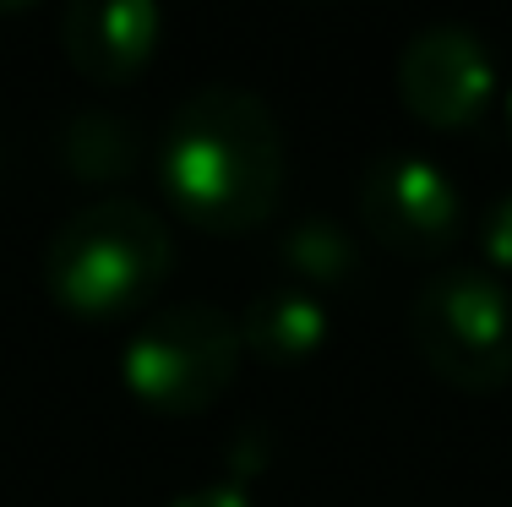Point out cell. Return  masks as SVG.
<instances>
[{
    "label": "cell",
    "instance_id": "4",
    "mask_svg": "<svg viewBox=\"0 0 512 507\" xmlns=\"http://www.w3.org/2000/svg\"><path fill=\"white\" fill-rule=\"evenodd\" d=\"M409 344L442 382L496 393L512 382V284L491 268H442L409 300Z\"/></svg>",
    "mask_w": 512,
    "mask_h": 507
},
{
    "label": "cell",
    "instance_id": "10",
    "mask_svg": "<svg viewBox=\"0 0 512 507\" xmlns=\"http://www.w3.org/2000/svg\"><path fill=\"white\" fill-rule=\"evenodd\" d=\"M60 159L77 169L82 180H115L137 164V126L120 115H71L60 137Z\"/></svg>",
    "mask_w": 512,
    "mask_h": 507
},
{
    "label": "cell",
    "instance_id": "14",
    "mask_svg": "<svg viewBox=\"0 0 512 507\" xmlns=\"http://www.w3.org/2000/svg\"><path fill=\"white\" fill-rule=\"evenodd\" d=\"M507 126H512V93H507Z\"/></svg>",
    "mask_w": 512,
    "mask_h": 507
},
{
    "label": "cell",
    "instance_id": "5",
    "mask_svg": "<svg viewBox=\"0 0 512 507\" xmlns=\"http://www.w3.org/2000/svg\"><path fill=\"white\" fill-rule=\"evenodd\" d=\"M355 208L360 224L404 257H442L469 229V202L458 180L414 148H382L376 159H365Z\"/></svg>",
    "mask_w": 512,
    "mask_h": 507
},
{
    "label": "cell",
    "instance_id": "7",
    "mask_svg": "<svg viewBox=\"0 0 512 507\" xmlns=\"http://www.w3.org/2000/svg\"><path fill=\"white\" fill-rule=\"evenodd\" d=\"M164 39V0H66L60 50L99 88L131 82Z\"/></svg>",
    "mask_w": 512,
    "mask_h": 507
},
{
    "label": "cell",
    "instance_id": "3",
    "mask_svg": "<svg viewBox=\"0 0 512 507\" xmlns=\"http://www.w3.org/2000/svg\"><path fill=\"white\" fill-rule=\"evenodd\" d=\"M246 338L240 317L213 300H175L137 322L120 349V382L153 415H202L235 382Z\"/></svg>",
    "mask_w": 512,
    "mask_h": 507
},
{
    "label": "cell",
    "instance_id": "11",
    "mask_svg": "<svg viewBox=\"0 0 512 507\" xmlns=\"http://www.w3.org/2000/svg\"><path fill=\"white\" fill-rule=\"evenodd\" d=\"M474 246H480V268H491L496 279L512 273V191H496V197L480 202V213H474Z\"/></svg>",
    "mask_w": 512,
    "mask_h": 507
},
{
    "label": "cell",
    "instance_id": "9",
    "mask_svg": "<svg viewBox=\"0 0 512 507\" xmlns=\"http://www.w3.org/2000/svg\"><path fill=\"white\" fill-rule=\"evenodd\" d=\"M278 262H284V279L306 284V289H338V284H355L365 273L360 257V240L349 235L338 219L327 213H306L278 235Z\"/></svg>",
    "mask_w": 512,
    "mask_h": 507
},
{
    "label": "cell",
    "instance_id": "1",
    "mask_svg": "<svg viewBox=\"0 0 512 507\" xmlns=\"http://www.w3.org/2000/svg\"><path fill=\"white\" fill-rule=\"evenodd\" d=\"M284 131L262 93L235 82H207L186 93L158 137L164 191L191 224L240 235L262 224L284 197Z\"/></svg>",
    "mask_w": 512,
    "mask_h": 507
},
{
    "label": "cell",
    "instance_id": "12",
    "mask_svg": "<svg viewBox=\"0 0 512 507\" xmlns=\"http://www.w3.org/2000/svg\"><path fill=\"white\" fill-rule=\"evenodd\" d=\"M164 507H256V502L246 497L240 480H207V486H191L180 497H169Z\"/></svg>",
    "mask_w": 512,
    "mask_h": 507
},
{
    "label": "cell",
    "instance_id": "13",
    "mask_svg": "<svg viewBox=\"0 0 512 507\" xmlns=\"http://www.w3.org/2000/svg\"><path fill=\"white\" fill-rule=\"evenodd\" d=\"M39 0H0V17H22V11H33Z\"/></svg>",
    "mask_w": 512,
    "mask_h": 507
},
{
    "label": "cell",
    "instance_id": "2",
    "mask_svg": "<svg viewBox=\"0 0 512 507\" xmlns=\"http://www.w3.org/2000/svg\"><path fill=\"white\" fill-rule=\"evenodd\" d=\"M175 268V240L164 219L137 197H93L44 246V284L71 317H131Z\"/></svg>",
    "mask_w": 512,
    "mask_h": 507
},
{
    "label": "cell",
    "instance_id": "6",
    "mask_svg": "<svg viewBox=\"0 0 512 507\" xmlns=\"http://www.w3.org/2000/svg\"><path fill=\"white\" fill-rule=\"evenodd\" d=\"M393 82L414 120H425L436 131H458L491 110L496 60H491V44L463 22H425L398 50Z\"/></svg>",
    "mask_w": 512,
    "mask_h": 507
},
{
    "label": "cell",
    "instance_id": "8",
    "mask_svg": "<svg viewBox=\"0 0 512 507\" xmlns=\"http://www.w3.org/2000/svg\"><path fill=\"white\" fill-rule=\"evenodd\" d=\"M240 338L262 366H306L316 349L327 344V300L295 279L262 284L240 311Z\"/></svg>",
    "mask_w": 512,
    "mask_h": 507
}]
</instances>
